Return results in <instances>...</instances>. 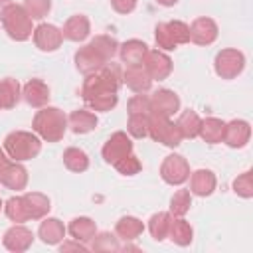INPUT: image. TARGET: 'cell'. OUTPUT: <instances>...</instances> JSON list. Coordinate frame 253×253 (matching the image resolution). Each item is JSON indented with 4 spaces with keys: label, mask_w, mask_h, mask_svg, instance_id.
I'll return each instance as SVG.
<instances>
[{
    "label": "cell",
    "mask_w": 253,
    "mask_h": 253,
    "mask_svg": "<svg viewBox=\"0 0 253 253\" xmlns=\"http://www.w3.org/2000/svg\"><path fill=\"white\" fill-rule=\"evenodd\" d=\"M192 235H194V231H192V227H190V223L186 221V219H182V217H172V221H170V229H168V237L176 243V245H190L192 243Z\"/></svg>",
    "instance_id": "obj_31"
},
{
    "label": "cell",
    "mask_w": 253,
    "mask_h": 253,
    "mask_svg": "<svg viewBox=\"0 0 253 253\" xmlns=\"http://www.w3.org/2000/svg\"><path fill=\"white\" fill-rule=\"evenodd\" d=\"M22 97L26 99V103L30 107H36V109H42L47 105L49 101V87L42 81V79H30L24 89H22Z\"/></svg>",
    "instance_id": "obj_17"
},
{
    "label": "cell",
    "mask_w": 253,
    "mask_h": 253,
    "mask_svg": "<svg viewBox=\"0 0 253 253\" xmlns=\"http://www.w3.org/2000/svg\"><path fill=\"white\" fill-rule=\"evenodd\" d=\"M154 40L160 49L170 51V49H176L178 45L190 42V28H188V24H184L180 20L160 22L154 28Z\"/></svg>",
    "instance_id": "obj_5"
},
{
    "label": "cell",
    "mask_w": 253,
    "mask_h": 253,
    "mask_svg": "<svg viewBox=\"0 0 253 253\" xmlns=\"http://www.w3.org/2000/svg\"><path fill=\"white\" fill-rule=\"evenodd\" d=\"M22 93H20V83L14 77H6L0 81V105L2 109H12L18 105Z\"/></svg>",
    "instance_id": "obj_29"
},
{
    "label": "cell",
    "mask_w": 253,
    "mask_h": 253,
    "mask_svg": "<svg viewBox=\"0 0 253 253\" xmlns=\"http://www.w3.org/2000/svg\"><path fill=\"white\" fill-rule=\"evenodd\" d=\"M0 210H2V200H0Z\"/></svg>",
    "instance_id": "obj_48"
},
{
    "label": "cell",
    "mask_w": 253,
    "mask_h": 253,
    "mask_svg": "<svg viewBox=\"0 0 253 253\" xmlns=\"http://www.w3.org/2000/svg\"><path fill=\"white\" fill-rule=\"evenodd\" d=\"M190 28V40L198 45H210L217 38V24L211 18H196Z\"/></svg>",
    "instance_id": "obj_14"
},
{
    "label": "cell",
    "mask_w": 253,
    "mask_h": 253,
    "mask_svg": "<svg viewBox=\"0 0 253 253\" xmlns=\"http://www.w3.org/2000/svg\"><path fill=\"white\" fill-rule=\"evenodd\" d=\"M38 237L47 245H57L65 237V227L57 217H47L38 227Z\"/></svg>",
    "instance_id": "obj_24"
},
{
    "label": "cell",
    "mask_w": 253,
    "mask_h": 253,
    "mask_svg": "<svg viewBox=\"0 0 253 253\" xmlns=\"http://www.w3.org/2000/svg\"><path fill=\"white\" fill-rule=\"evenodd\" d=\"M249 136H251V126L247 121H241V119H233L225 125L223 128V142L231 148H241L249 142Z\"/></svg>",
    "instance_id": "obj_13"
},
{
    "label": "cell",
    "mask_w": 253,
    "mask_h": 253,
    "mask_svg": "<svg viewBox=\"0 0 253 253\" xmlns=\"http://www.w3.org/2000/svg\"><path fill=\"white\" fill-rule=\"evenodd\" d=\"M130 152H132V142L126 136V132H123V130L111 134V138L103 146V158L107 164H115L117 160H121L123 156L130 154Z\"/></svg>",
    "instance_id": "obj_11"
},
{
    "label": "cell",
    "mask_w": 253,
    "mask_h": 253,
    "mask_svg": "<svg viewBox=\"0 0 253 253\" xmlns=\"http://www.w3.org/2000/svg\"><path fill=\"white\" fill-rule=\"evenodd\" d=\"M89 32H91L89 18H87V16H81V14L71 16V18L63 24V30H61L63 38H67V40H71V42H83V40L89 36Z\"/></svg>",
    "instance_id": "obj_22"
},
{
    "label": "cell",
    "mask_w": 253,
    "mask_h": 253,
    "mask_svg": "<svg viewBox=\"0 0 253 253\" xmlns=\"http://www.w3.org/2000/svg\"><path fill=\"white\" fill-rule=\"evenodd\" d=\"M67 231L71 233L73 239H77L81 243H87L97 233V225H95V221L91 217H75V219H71Z\"/></svg>",
    "instance_id": "obj_27"
},
{
    "label": "cell",
    "mask_w": 253,
    "mask_h": 253,
    "mask_svg": "<svg viewBox=\"0 0 253 253\" xmlns=\"http://www.w3.org/2000/svg\"><path fill=\"white\" fill-rule=\"evenodd\" d=\"M0 20H2V26H4L6 34L16 42L28 40L34 32L32 30V18L24 10V6H20V4H8L2 10Z\"/></svg>",
    "instance_id": "obj_4"
},
{
    "label": "cell",
    "mask_w": 253,
    "mask_h": 253,
    "mask_svg": "<svg viewBox=\"0 0 253 253\" xmlns=\"http://www.w3.org/2000/svg\"><path fill=\"white\" fill-rule=\"evenodd\" d=\"M61 251H87V245H83L81 241H65V243H61V247H59Z\"/></svg>",
    "instance_id": "obj_44"
},
{
    "label": "cell",
    "mask_w": 253,
    "mask_h": 253,
    "mask_svg": "<svg viewBox=\"0 0 253 253\" xmlns=\"http://www.w3.org/2000/svg\"><path fill=\"white\" fill-rule=\"evenodd\" d=\"M2 184L10 190H24L28 184V170L20 164V162H10V166L6 168L4 176H2Z\"/></svg>",
    "instance_id": "obj_28"
},
{
    "label": "cell",
    "mask_w": 253,
    "mask_h": 253,
    "mask_svg": "<svg viewBox=\"0 0 253 253\" xmlns=\"http://www.w3.org/2000/svg\"><path fill=\"white\" fill-rule=\"evenodd\" d=\"M148 119L150 115H128L126 130L134 138H144L148 136Z\"/></svg>",
    "instance_id": "obj_38"
},
{
    "label": "cell",
    "mask_w": 253,
    "mask_h": 253,
    "mask_svg": "<svg viewBox=\"0 0 253 253\" xmlns=\"http://www.w3.org/2000/svg\"><path fill=\"white\" fill-rule=\"evenodd\" d=\"M4 211H6L8 219L14 221V223H24V221H28V211H26V204H24V198H22V196L10 198V200L6 202V206H4Z\"/></svg>",
    "instance_id": "obj_36"
},
{
    "label": "cell",
    "mask_w": 253,
    "mask_h": 253,
    "mask_svg": "<svg viewBox=\"0 0 253 253\" xmlns=\"http://www.w3.org/2000/svg\"><path fill=\"white\" fill-rule=\"evenodd\" d=\"M190 206H192L190 190H178L170 200V213H174L176 217H184L190 211Z\"/></svg>",
    "instance_id": "obj_37"
},
{
    "label": "cell",
    "mask_w": 253,
    "mask_h": 253,
    "mask_svg": "<svg viewBox=\"0 0 253 253\" xmlns=\"http://www.w3.org/2000/svg\"><path fill=\"white\" fill-rule=\"evenodd\" d=\"M146 51H148V45L144 42H140V40H126L123 45H119L121 61L126 63V67H130V65H142Z\"/></svg>",
    "instance_id": "obj_19"
},
{
    "label": "cell",
    "mask_w": 253,
    "mask_h": 253,
    "mask_svg": "<svg viewBox=\"0 0 253 253\" xmlns=\"http://www.w3.org/2000/svg\"><path fill=\"white\" fill-rule=\"evenodd\" d=\"M91 249L97 253H115L121 249L119 245V237H115L111 231H101L95 233L91 239Z\"/></svg>",
    "instance_id": "obj_35"
},
{
    "label": "cell",
    "mask_w": 253,
    "mask_h": 253,
    "mask_svg": "<svg viewBox=\"0 0 253 253\" xmlns=\"http://www.w3.org/2000/svg\"><path fill=\"white\" fill-rule=\"evenodd\" d=\"M63 42V34L53 24H40L34 30V43L42 51H55Z\"/></svg>",
    "instance_id": "obj_12"
},
{
    "label": "cell",
    "mask_w": 253,
    "mask_h": 253,
    "mask_svg": "<svg viewBox=\"0 0 253 253\" xmlns=\"http://www.w3.org/2000/svg\"><path fill=\"white\" fill-rule=\"evenodd\" d=\"M223 128H225V123L221 119L208 117V119L202 121L198 136H202V140L208 142V144H217L223 138Z\"/></svg>",
    "instance_id": "obj_25"
},
{
    "label": "cell",
    "mask_w": 253,
    "mask_h": 253,
    "mask_svg": "<svg viewBox=\"0 0 253 253\" xmlns=\"http://www.w3.org/2000/svg\"><path fill=\"white\" fill-rule=\"evenodd\" d=\"M123 83V73L117 63H105L101 69L89 73L81 85V99L93 111H111L119 97L117 91Z\"/></svg>",
    "instance_id": "obj_1"
},
{
    "label": "cell",
    "mask_w": 253,
    "mask_h": 253,
    "mask_svg": "<svg viewBox=\"0 0 253 253\" xmlns=\"http://www.w3.org/2000/svg\"><path fill=\"white\" fill-rule=\"evenodd\" d=\"M0 109H2V105H0Z\"/></svg>",
    "instance_id": "obj_49"
},
{
    "label": "cell",
    "mask_w": 253,
    "mask_h": 253,
    "mask_svg": "<svg viewBox=\"0 0 253 253\" xmlns=\"http://www.w3.org/2000/svg\"><path fill=\"white\" fill-rule=\"evenodd\" d=\"M126 109L128 115H150V99L144 93H138L128 101Z\"/></svg>",
    "instance_id": "obj_42"
},
{
    "label": "cell",
    "mask_w": 253,
    "mask_h": 253,
    "mask_svg": "<svg viewBox=\"0 0 253 253\" xmlns=\"http://www.w3.org/2000/svg\"><path fill=\"white\" fill-rule=\"evenodd\" d=\"M8 4H12V0H0V10H4Z\"/></svg>",
    "instance_id": "obj_47"
},
{
    "label": "cell",
    "mask_w": 253,
    "mask_h": 253,
    "mask_svg": "<svg viewBox=\"0 0 253 253\" xmlns=\"http://www.w3.org/2000/svg\"><path fill=\"white\" fill-rule=\"evenodd\" d=\"M89 45H91V47H93L105 61H111L113 55L119 51V43H117V40L111 38V36H105V34L95 36V38L89 42Z\"/></svg>",
    "instance_id": "obj_34"
},
{
    "label": "cell",
    "mask_w": 253,
    "mask_h": 253,
    "mask_svg": "<svg viewBox=\"0 0 253 253\" xmlns=\"http://www.w3.org/2000/svg\"><path fill=\"white\" fill-rule=\"evenodd\" d=\"M200 125H202V119H200L198 113L192 111V109L184 111V113L178 117V121H176V126H178L182 138H196L198 132H200Z\"/></svg>",
    "instance_id": "obj_30"
},
{
    "label": "cell",
    "mask_w": 253,
    "mask_h": 253,
    "mask_svg": "<svg viewBox=\"0 0 253 253\" xmlns=\"http://www.w3.org/2000/svg\"><path fill=\"white\" fill-rule=\"evenodd\" d=\"M213 67H215V73L221 77V79H233L237 77L243 67H245V57L241 51L237 49H221L217 55H215V61H213Z\"/></svg>",
    "instance_id": "obj_8"
},
{
    "label": "cell",
    "mask_w": 253,
    "mask_h": 253,
    "mask_svg": "<svg viewBox=\"0 0 253 253\" xmlns=\"http://www.w3.org/2000/svg\"><path fill=\"white\" fill-rule=\"evenodd\" d=\"M32 128L36 134H40L47 142H59L67 130V117L57 107H42L34 115Z\"/></svg>",
    "instance_id": "obj_2"
},
{
    "label": "cell",
    "mask_w": 253,
    "mask_h": 253,
    "mask_svg": "<svg viewBox=\"0 0 253 253\" xmlns=\"http://www.w3.org/2000/svg\"><path fill=\"white\" fill-rule=\"evenodd\" d=\"M123 83L130 91H134V93H146L152 87V79L148 77V73L144 71L142 65H130V67H126L125 73H123Z\"/></svg>",
    "instance_id": "obj_18"
},
{
    "label": "cell",
    "mask_w": 253,
    "mask_h": 253,
    "mask_svg": "<svg viewBox=\"0 0 253 253\" xmlns=\"http://www.w3.org/2000/svg\"><path fill=\"white\" fill-rule=\"evenodd\" d=\"M113 166H115V168H117V172H119V174H123V176H134V174H138V172H140V168H142L140 160H138L132 152H130V154H126V156H123L121 160H117Z\"/></svg>",
    "instance_id": "obj_40"
},
{
    "label": "cell",
    "mask_w": 253,
    "mask_h": 253,
    "mask_svg": "<svg viewBox=\"0 0 253 253\" xmlns=\"http://www.w3.org/2000/svg\"><path fill=\"white\" fill-rule=\"evenodd\" d=\"M142 231H144L142 221H140L138 217H132V215L121 217V219L117 221V225H115V233H117V237L123 239V241H134Z\"/></svg>",
    "instance_id": "obj_26"
},
{
    "label": "cell",
    "mask_w": 253,
    "mask_h": 253,
    "mask_svg": "<svg viewBox=\"0 0 253 253\" xmlns=\"http://www.w3.org/2000/svg\"><path fill=\"white\" fill-rule=\"evenodd\" d=\"M156 2H158L160 6H174L178 0H156Z\"/></svg>",
    "instance_id": "obj_46"
},
{
    "label": "cell",
    "mask_w": 253,
    "mask_h": 253,
    "mask_svg": "<svg viewBox=\"0 0 253 253\" xmlns=\"http://www.w3.org/2000/svg\"><path fill=\"white\" fill-rule=\"evenodd\" d=\"M148 136L170 148H176L182 142V134L176 123H172L168 117H158V115H150L148 119Z\"/></svg>",
    "instance_id": "obj_6"
},
{
    "label": "cell",
    "mask_w": 253,
    "mask_h": 253,
    "mask_svg": "<svg viewBox=\"0 0 253 253\" xmlns=\"http://www.w3.org/2000/svg\"><path fill=\"white\" fill-rule=\"evenodd\" d=\"M215 184H217V180H215V174L211 170H204V168L196 170L190 178V194H196L202 198L210 196V194H213Z\"/></svg>",
    "instance_id": "obj_21"
},
{
    "label": "cell",
    "mask_w": 253,
    "mask_h": 253,
    "mask_svg": "<svg viewBox=\"0 0 253 253\" xmlns=\"http://www.w3.org/2000/svg\"><path fill=\"white\" fill-rule=\"evenodd\" d=\"M170 221H172V213L168 211H158L148 219V231L156 241H164L168 237V229H170Z\"/></svg>",
    "instance_id": "obj_33"
},
{
    "label": "cell",
    "mask_w": 253,
    "mask_h": 253,
    "mask_svg": "<svg viewBox=\"0 0 253 253\" xmlns=\"http://www.w3.org/2000/svg\"><path fill=\"white\" fill-rule=\"evenodd\" d=\"M63 164H65L67 170L81 174V172H85V170L89 168V156H87L85 150L71 146V148H67V150L63 152Z\"/></svg>",
    "instance_id": "obj_32"
},
{
    "label": "cell",
    "mask_w": 253,
    "mask_h": 253,
    "mask_svg": "<svg viewBox=\"0 0 253 253\" xmlns=\"http://www.w3.org/2000/svg\"><path fill=\"white\" fill-rule=\"evenodd\" d=\"M32 241H34L32 231H30L28 227L20 225V223H16L14 227H10V229L4 233V237H2L4 247L10 249V251H16V253L26 251V249L32 245Z\"/></svg>",
    "instance_id": "obj_15"
},
{
    "label": "cell",
    "mask_w": 253,
    "mask_h": 253,
    "mask_svg": "<svg viewBox=\"0 0 253 253\" xmlns=\"http://www.w3.org/2000/svg\"><path fill=\"white\" fill-rule=\"evenodd\" d=\"M142 67H144V71L148 73V77L152 81L154 79L160 81V79H166L172 73V59L160 49H148L146 55H144Z\"/></svg>",
    "instance_id": "obj_9"
},
{
    "label": "cell",
    "mask_w": 253,
    "mask_h": 253,
    "mask_svg": "<svg viewBox=\"0 0 253 253\" xmlns=\"http://www.w3.org/2000/svg\"><path fill=\"white\" fill-rule=\"evenodd\" d=\"M24 10L32 20H42L51 10V0H24Z\"/></svg>",
    "instance_id": "obj_39"
},
{
    "label": "cell",
    "mask_w": 253,
    "mask_h": 253,
    "mask_svg": "<svg viewBox=\"0 0 253 253\" xmlns=\"http://www.w3.org/2000/svg\"><path fill=\"white\" fill-rule=\"evenodd\" d=\"M4 150L12 160L22 162V160L36 158L42 150V142L34 132L14 130L4 138Z\"/></svg>",
    "instance_id": "obj_3"
},
{
    "label": "cell",
    "mask_w": 253,
    "mask_h": 253,
    "mask_svg": "<svg viewBox=\"0 0 253 253\" xmlns=\"http://www.w3.org/2000/svg\"><path fill=\"white\" fill-rule=\"evenodd\" d=\"M8 166H10V156L6 154V150L0 148V182H2V176H4Z\"/></svg>",
    "instance_id": "obj_45"
},
{
    "label": "cell",
    "mask_w": 253,
    "mask_h": 253,
    "mask_svg": "<svg viewBox=\"0 0 253 253\" xmlns=\"http://www.w3.org/2000/svg\"><path fill=\"white\" fill-rule=\"evenodd\" d=\"M233 192L241 198H251L253 196V172L251 170L239 174L233 180Z\"/></svg>",
    "instance_id": "obj_41"
},
{
    "label": "cell",
    "mask_w": 253,
    "mask_h": 253,
    "mask_svg": "<svg viewBox=\"0 0 253 253\" xmlns=\"http://www.w3.org/2000/svg\"><path fill=\"white\" fill-rule=\"evenodd\" d=\"M160 176L170 186H180L190 178V164L180 154H168L160 164Z\"/></svg>",
    "instance_id": "obj_7"
},
{
    "label": "cell",
    "mask_w": 253,
    "mask_h": 253,
    "mask_svg": "<svg viewBox=\"0 0 253 253\" xmlns=\"http://www.w3.org/2000/svg\"><path fill=\"white\" fill-rule=\"evenodd\" d=\"M150 99V115L158 117H172L180 109V97L170 89H158L152 93Z\"/></svg>",
    "instance_id": "obj_10"
},
{
    "label": "cell",
    "mask_w": 253,
    "mask_h": 253,
    "mask_svg": "<svg viewBox=\"0 0 253 253\" xmlns=\"http://www.w3.org/2000/svg\"><path fill=\"white\" fill-rule=\"evenodd\" d=\"M105 63H107V61H105L89 43L83 45V47H79V49L75 51V67H77V71L83 73V75H89V73L101 69Z\"/></svg>",
    "instance_id": "obj_16"
},
{
    "label": "cell",
    "mask_w": 253,
    "mask_h": 253,
    "mask_svg": "<svg viewBox=\"0 0 253 253\" xmlns=\"http://www.w3.org/2000/svg\"><path fill=\"white\" fill-rule=\"evenodd\" d=\"M24 204H26V211H28V219H42L47 215V211L51 210L49 198L45 194L40 192H28L22 196Z\"/></svg>",
    "instance_id": "obj_20"
},
{
    "label": "cell",
    "mask_w": 253,
    "mask_h": 253,
    "mask_svg": "<svg viewBox=\"0 0 253 253\" xmlns=\"http://www.w3.org/2000/svg\"><path fill=\"white\" fill-rule=\"evenodd\" d=\"M97 115L85 109H77L67 117V126L75 132V134H87L97 126Z\"/></svg>",
    "instance_id": "obj_23"
},
{
    "label": "cell",
    "mask_w": 253,
    "mask_h": 253,
    "mask_svg": "<svg viewBox=\"0 0 253 253\" xmlns=\"http://www.w3.org/2000/svg\"><path fill=\"white\" fill-rule=\"evenodd\" d=\"M111 6L119 14H130L136 8V0H111Z\"/></svg>",
    "instance_id": "obj_43"
}]
</instances>
